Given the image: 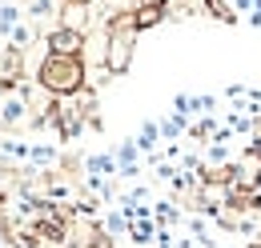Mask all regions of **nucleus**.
<instances>
[{
  "instance_id": "1",
  "label": "nucleus",
  "mask_w": 261,
  "mask_h": 248,
  "mask_svg": "<svg viewBox=\"0 0 261 248\" xmlns=\"http://www.w3.org/2000/svg\"><path fill=\"white\" fill-rule=\"evenodd\" d=\"M36 84L48 96H76L81 88H89V64L85 56H44L36 64Z\"/></svg>"
},
{
  "instance_id": "2",
  "label": "nucleus",
  "mask_w": 261,
  "mask_h": 248,
  "mask_svg": "<svg viewBox=\"0 0 261 248\" xmlns=\"http://www.w3.org/2000/svg\"><path fill=\"white\" fill-rule=\"evenodd\" d=\"M133 48H137V32H105V72L125 76L133 64Z\"/></svg>"
},
{
  "instance_id": "3",
  "label": "nucleus",
  "mask_w": 261,
  "mask_h": 248,
  "mask_svg": "<svg viewBox=\"0 0 261 248\" xmlns=\"http://www.w3.org/2000/svg\"><path fill=\"white\" fill-rule=\"evenodd\" d=\"M44 48H48V56H81L85 52V32H72L65 24H57V28L48 32Z\"/></svg>"
},
{
  "instance_id": "4",
  "label": "nucleus",
  "mask_w": 261,
  "mask_h": 248,
  "mask_svg": "<svg viewBox=\"0 0 261 248\" xmlns=\"http://www.w3.org/2000/svg\"><path fill=\"white\" fill-rule=\"evenodd\" d=\"M85 176L89 180H113L117 176V160H113V152H97L85 160Z\"/></svg>"
},
{
  "instance_id": "5",
  "label": "nucleus",
  "mask_w": 261,
  "mask_h": 248,
  "mask_svg": "<svg viewBox=\"0 0 261 248\" xmlns=\"http://www.w3.org/2000/svg\"><path fill=\"white\" fill-rule=\"evenodd\" d=\"M16 24H24V8H20V0L16 4L4 0L0 4V44H8V36L16 32Z\"/></svg>"
},
{
  "instance_id": "6",
  "label": "nucleus",
  "mask_w": 261,
  "mask_h": 248,
  "mask_svg": "<svg viewBox=\"0 0 261 248\" xmlns=\"http://www.w3.org/2000/svg\"><path fill=\"white\" fill-rule=\"evenodd\" d=\"M20 8H24V16H29V24H40V20L61 16V0H24Z\"/></svg>"
},
{
  "instance_id": "7",
  "label": "nucleus",
  "mask_w": 261,
  "mask_h": 248,
  "mask_svg": "<svg viewBox=\"0 0 261 248\" xmlns=\"http://www.w3.org/2000/svg\"><path fill=\"white\" fill-rule=\"evenodd\" d=\"M165 16H169V8H165V4H137V8H133L137 32H145V28H153V24H161Z\"/></svg>"
},
{
  "instance_id": "8",
  "label": "nucleus",
  "mask_w": 261,
  "mask_h": 248,
  "mask_svg": "<svg viewBox=\"0 0 261 248\" xmlns=\"http://www.w3.org/2000/svg\"><path fill=\"white\" fill-rule=\"evenodd\" d=\"M157 136H161V132H157V124H153V120H145V124H141V132H137V140H133V144H137L141 152H153V148H157Z\"/></svg>"
},
{
  "instance_id": "9",
  "label": "nucleus",
  "mask_w": 261,
  "mask_h": 248,
  "mask_svg": "<svg viewBox=\"0 0 261 248\" xmlns=\"http://www.w3.org/2000/svg\"><path fill=\"white\" fill-rule=\"evenodd\" d=\"M201 4H205V12H209V16H217V20H225V24H233V20H237V12L229 8L225 0H201Z\"/></svg>"
},
{
  "instance_id": "10",
  "label": "nucleus",
  "mask_w": 261,
  "mask_h": 248,
  "mask_svg": "<svg viewBox=\"0 0 261 248\" xmlns=\"http://www.w3.org/2000/svg\"><path fill=\"white\" fill-rule=\"evenodd\" d=\"M129 236H133V240H137V244H149V240L157 236V228H153V220H133Z\"/></svg>"
},
{
  "instance_id": "11",
  "label": "nucleus",
  "mask_w": 261,
  "mask_h": 248,
  "mask_svg": "<svg viewBox=\"0 0 261 248\" xmlns=\"http://www.w3.org/2000/svg\"><path fill=\"white\" fill-rule=\"evenodd\" d=\"M29 160H36V164H57V148L53 144H29Z\"/></svg>"
},
{
  "instance_id": "12",
  "label": "nucleus",
  "mask_w": 261,
  "mask_h": 248,
  "mask_svg": "<svg viewBox=\"0 0 261 248\" xmlns=\"http://www.w3.org/2000/svg\"><path fill=\"white\" fill-rule=\"evenodd\" d=\"M0 152L16 156V160H29V144H24V140H0Z\"/></svg>"
},
{
  "instance_id": "13",
  "label": "nucleus",
  "mask_w": 261,
  "mask_h": 248,
  "mask_svg": "<svg viewBox=\"0 0 261 248\" xmlns=\"http://www.w3.org/2000/svg\"><path fill=\"white\" fill-rule=\"evenodd\" d=\"M61 4H72V8H85V4H93V0H61Z\"/></svg>"
}]
</instances>
